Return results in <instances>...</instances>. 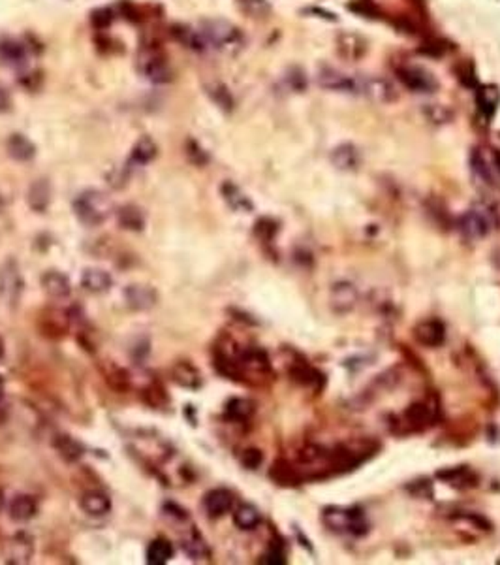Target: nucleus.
Wrapping results in <instances>:
<instances>
[{
    "label": "nucleus",
    "mask_w": 500,
    "mask_h": 565,
    "mask_svg": "<svg viewBox=\"0 0 500 565\" xmlns=\"http://www.w3.org/2000/svg\"><path fill=\"white\" fill-rule=\"evenodd\" d=\"M318 85L333 93H344L367 98L373 102H393L397 100V91L391 81L373 74H348L337 68L324 66L318 70Z\"/></svg>",
    "instance_id": "1"
},
{
    "label": "nucleus",
    "mask_w": 500,
    "mask_h": 565,
    "mask_svg": "<svg viewBox=\"0 0 500 565\" xmlns=\"http://www.w3.org/2000/svg\"><path fill=\"white\" fill-rule=\"evenodd\" d=\"M187 34L188 38L185 42L196 49L209 47V49L224 51V49H237L243 44V36L239 30L232 23L221 19L203 21L198 30H188Z\"/></svg>",
    "instance_id": "2"
},
{
    "label": "nucleus",
    "mask_w": 500,
    "mask_h": 565,
    "mask_svg": "<svg viewBox=\"0 0 500 565\" xmlns=\"http://www.w3.org/2000/svg\"><path fill=\"white\" fill-rule=\"evenodd\" d=\"M113 211V204L100 190H85L74 200V213L85 226H98Z\"/></svg>",
    "instance_id": "3"
},
{
    "label": "nucleus",
    "mask_w": 500,
    "mask_h": 565,
    "mask_svg": "<svg viewBox=\"0 0 500 565\" xmlns=\"http://www.w3.org/2000/svg\"><path fill=\"white\" fill-rule=\"evenodd\" d=\"M397 78L407 89L414 93H433L436 89V81L427 70L418 66L397 68Z\"/></svg>",
    "instance_id": "4"
},
{
    "label": "nucleus",
    "mask_w": 500,
    "mask_h": 565,
    "mask_svg": "<svg viewBox=\"0 0 500 565\" xmlns=\"http://www.w3.org/2000/svg\"><path fill=\"white\" fill-rule=\"evenodd\" d=\"M414 337L423 347H441L446 341V326L438 319H427L414 326Z\"/></svg>",
    "instance_id": "5"
},
{
    "label": "nucleus",
    "mask_w": 500,
    "mask_h": 565,
    "mask_svg": "<svg viewBox=\"0 0 500 565\" xmlns=\"http://www.w3.org/2000/svg\"><path fill=\"white\" fill-rule=\"evenodd\" d=\"M491 224L493 221H491V213L487 209L485 213H483V209H470L461 217V232L468 240H481L483 235H487Z\"/></svg>",
    "instance_id": "6"
},
{
    "label": "nucleus",
    "mask_w": 500,
    "mask_h": 565,
    "mask_svg": "<svg viewBox=\"0 0 500 565\" xmlns=\"http://www.w3.org/2000/svg\"><path fill=\"white\" fill-rule=\"evenodd\" d=\"M23 292V279L17 266L14 262H8L0 269V296L12 305H17Z\"/></svg>",
    "instance_id": "7"
},
{
    "label": "nucleus",
    "mask_w": 500,
    "mask_h": 565,
    "mask_svg": "<svg viewBox=\"0 0 500 565\" xmlns=\"http://www.w3.org/2000/svg\"><path fill=\"white\" fill-rule=\"evenodd\" d=\"M124 302L133 311H147L158 302V292L151 285H128L124 289Z\"/></svg>",
    "instance_id": "8"
},
{
    "label": "nucleus",
    "mask_w": 500,
    "mask_h": 565,
    "mask_svg": "<svg viewBox=\"0 0 500 565\" xmlns=\"http://www.w3.org/2000/svg\"><path fill=\"white\" fill-rule=\"evenodd\" d=\"M436 418V407L429 404V402H420V404L410 405L405 411V428L407 431H420L425 430L429 424H433Z\"/></svg>",
    "instance_id": "9"
},
{
    "label": "nucleus",
    "mask_w": 500,
    "mask_h": 565,
    "mask_svg": "<svg viewBox=\"0 0 500 565\" xmlns=\"http://www.w3.org/2000/svg\"><path fill=\"white\" fill-rule=\"evenodd\" d=\"M140 68L143 75L153 83H167V81H172V75H174L166 59L162 55L154 53V51L141 57Z\"/></svg>",
    "instance_id": "10"
},
{
    "label": "nucleus",
    "mask_w": 500,
    "mask_h": 565,
    "mask_svg": "<svg viewBox=\"0 0 500 565\" xmlns=\"http://www.w3.org/2000/svg\"><path fill=\"white\" fill-rule=\"evenodd\" d=\"M234 507V494L228 488H213L205 494L203 498V509H205L207 517L221 518L226 512L232 511Z\"/></svg>",
    "instance_id": "11"
},
{
    "label": "nucleus",
    "mask_w": 500,
    "mask_h": 565,
    "mask_svg": "<svg viewBox=\"0 0 500 565\" xmlns=\"http://www.w3.org/2000/svg\"><path fill=\"white\" fill-rule=\"evenodd\" d=\"M41 334L47 337H62L70 330V316L62 310H47L40 316Z\"/></svg>",
    "instance_id": "12"
},
{
    "label": "nucleus",
    "mask_w": 500,
    "mask_h": 565,
    "mask_svg": "<svg viewBox=\"0 0 500 565\" xmlns=\"http://www.w3.org/2000/svg\"><path fill=\"white\" fill-rule=\"evenodd\" d=\"M172 377H174L175 383L183 386V388H188V391H198L201 383H203L200 370L190 362L175 364L174 368H172Z\"/></svg>",
    "instance_id": "13"
},
{
    "label": "nucleus",
    "mask_w": 500,
    "mask_h": 565,
    "mask_svg": "<svg viewBox=\"0 0 500 565\" xmlns=\"http://www.w3.org/2000/svg\"><path fill=\"white\" fill-rule=\"evenodd\" d=\"M41 287L46 290L47 294L51 298H66L70 292H72V285H70V279H68L62 271H57V269H49L41 276Z\"/></svg>",
    "instance_id": "14"
},
{
    "label": "nucleus",
    "mask_w": 500,
    "mask_h": 565,
    "mask_svg": "<svg viewBox=\"0 0 500 565\" xmlns=\"http://www.w3.org/2000/svg\"><path fill=\"white\" fill-rule=\"evenodd\" d=\"M111 285H113V279L104 269L89 268L81 273V287L89 290V292H93V294L107 292V290L111 289Z\"/></svg>",
    "instance_id": "15"
},
{
    "label": "nucleus",
    "mask_w": 500,
    "mask_h": 565,
    "mask_svg": "<svg viewBox=\"0 0 500 565\" xmlns=\"http://www.w3.org/2000/svg\"><path fill=\"white\" fill-rule=\"evenodd\" d=\"M27 202L30 209H34L36 213L46 211L49 202H51V183L47 179H38L30 185L27 192Z\"/></svg>",
    "instance_id": "16"
},
{
    "label": "nucleus",
    "mask_w": 500,
    "mask_h": 565,
    "mask_svg": "<svg viewBox=\"0 0 500 565\" xmlns=\"http://www.w3.org/2000/svg\"><path fill=\"white\" fill-rule=\"evenodd\" d=\"M81 509L91 517H106L111 511V499L104 492H87L81 498Z\"/></svg>",
    "instance_id": "17"
},
{
    "label": "nucleus",
    "mask_w": 500,
    "mask_h": 565,
    "mask_svg": "<svg viewBox=\"0 0 500 565\" xmlns=\"http://www.w3.org/2000/svg\"><path fill=\"white\" fill-rule=\"evenodd\" d=\"M36 512H38V503L33 496H27V494L15 496L10 503V517L17 522H27L36 517Z\"/></svg>",
    "instance_id": "18"
},
{
    "label": "nucleus",
    "mask_w": 500,
    "mask_h": 565,
    "mask_svg": "<svg viewBox=\"0 0 500 565\" xmlns=\"http://www.w3.org/2000/svg\"><path fill=\"white\" fill-rule=\"evenodd\" d=\"M438 477H441L442 481H446L447 485L455 486V488H470V486H476V483H478L476 473H474L470 467H467V465L441 471Z\"/></svg>",
    "instance_id": "19"
},
{
    "label": "nucleus",
    "mask_w": 500,
    "mask_h": 565,
    "mask_svg": "<svg viewBox=\"0 0 500 565\" xmlns=\"http://www.w3.org/2000/svg\"><path fill=\"white\" fill-rule=\"evenodd\" d=\"M331 300H333L335 310L339 311V313H344V311H350L355 305L358 292H355V289H353L350 282H339L331 290Z\"/></svg>",
    "instance_id": "20"
},
{
    "label": "nucleus",
    "mask_w": 500,
    "mask_h": 565,
    "mask_svg": "<svg viewBox=\"0 0 500 565\" xmlns=\"http://www.w3.org/2000/svg\"><path fill=\"white\" fill-rule=\"evenodd\" d=\"M331 161L339 170H355L360 166V151L352 143H342L331 153Z\"/></svg>",
    "instance_id": "21"
},
{
    "label": "nucleus",
    "mask_w": 500,
    "mask_h": 565,
    "mask_svg": "<svg viewBox=\"0 0 500 565\" xmlns=\"http://www.w3.org/2000/svg\"><path fill=\"white\" fill-rule=\"evenodd\" d=\"M33 556V541L25 533L15 535L10 541V550H8V559L14 564H27Z\"/></svg>",
    "instance_id": "22"
},
{
    "label": "nucleus",
    "mask_w": 500,
    "mask_h": 565,
    "mask_svg": "<svg viewBox=\"0 0 500 565\" xmlns=\"http://www.w3.org/2000/svg\"><path fill=\"white\" fill-rule=\"evenodd\" d=\"M234 522L239 530H245V532H250V530H256L261 522V514L260 511L250 503H243L239 505L234 512Z\"/></svg>",
    "instance_id": "23"
},
{
    "label": "nucleus",
    "mask_w": 500,
    "mask_h": 565,
    "mask_svg": "<svg viewBox=\"0 0 500 565\" xmlns=\"http://www.w3.org/2000/svg\"><path fill=\"white\" fill-rule=\"evenodd\" d=\"M8 155L21 162L30 161L36 155V147H34L33 141L27 140L25 136L14 134L10 136V140H8Z\"/></svg>",
    "instance_id": "24"
},
{
    "label": "nucleus",
    "mask_w": 500,
    "mask_h": 565,
    "mask_svg": "<svg viewBox=\"0 0 500 565\" xmlns=\"http://www.w3.org/2000/svg\"><path fill=\"white\" fill-rule=\"evenodd\" d=\"M158 153V147L149 136H143L138 140V143L133 145L132 155H130V164H136V166H145L149 162L153 161L154 156Z\"/></svg>",
    "instance_id": "25"
},
{
    "label": "nucleus",
    "mask_w": 500,
    "mask_h": 565,
    "mask_svg": "<svg viewBox=\"0 0 500 565\" xmlns=\"http://www.w3.org/2000/svg\"><path fill=\"white\" fill-rule=\"evenodd\" d=\"M117 219L122 228L132 230V232H140L145 226V215L138 206H122L117 211Z\"/></svg>",
    "instance_id": "26"
},
{
    "label": "nucleus",
    "mask_w": 500,
    "mask_h": 565,
    "mask_svg": "<svg viewBox=\"0 0 500 565\" xmlns=\"http://www.w3.org/2000/svg\"><path fill=\"white\" fill-rule=\"evenodd\" d=\"M174 545L167 539H154L147 548V564L164 565L174 558Z\"/></svg>",
    "instance_id": "27"
},
{
    "label": "nucleus",
    "mask_w": 500,
    "mask_h": 565,
    "mask_svg": "<svg viewBox=\"0 0 500 565\" xmlns=\"http://www.w3.org/2000/svg\"><path fill=\"white\" fill-rule=\"evenodd\" d=\"M55 449L66 462H75L85 454V447L77 441V439L70 438V436H57L55 439Z\"/></svg>",
    "instance_id": "28"
},
{
    "label": "nucleus",
    "mask_w": 500,
    "mask_h": 565,
    "mask_svg": "<svg viewBox=\"0 0 500 565\" xmlns=\"http://www.w3.org/2000/svg\"><path fill=\"white\" fill-rule=\"evenodd\" d=\"M254 415V404L247 397H232L226 404V417L235 422H243Z\"/></svg>",
    "instance_id": "29"
},
{
    "label": "nucleus",
    "mask_w": 500,
    "mask_h": 565,
    "mask_svg": "<svg viewBox=\"0 0 500 565\" xmlns=\"http://www.w3.org/2000/svg\"><path fill=\"white\" fill-rule=\"evenodd\" d=\"M0 62L6 66H21L25 64V49L17 42L6 40L0 44Z\"/></svg>",
    "instance_id": "30"
},
{
    "label": "nucleus",
    "mask_w": 500,
    "mask_h": 565,
    "mask_svg": "<svg viewBox=\"0 0 500 565\" xmlns=\"http://www.w3.org/2000/svg\"><path fill=\"white\" fill-rule=\"evenodd\" d=\"M183 550L187 552V556L190 559H203L209 558V546L205 545V541L201 539L198 532H192L185 541H183Z\"/></svg>",
    "instance_id": "31"
},
{
    "label": "nucleus",
    "mask_w": 500,
    "mask_h": 565,
    "mask_svg": "<svg viewBox=\"0 0 500 565\" xmlns=\"http://www.w3.org/2000/svg\"><path fill=\"white\" fill-rule=\"evenodd\" d=\"M106 383L109 384V388H113L115 392H128L130 391V375L124 368H111L106 371Z\"/></svg>",
    "instance_id": "32"
},
{
    "label": "nucleus",
    "mask_w": 500,
    "mask_h": 565,
    "mask_svg": "<svg viewBox=\"0 0 500 565\" xmlns=\"http://www.w3.org/2000/svg\"><path fill=\"white\" fill-rule=\"evenodd\" d=\"M222 195H224V198L228 200V204L232 206L234 209H239V211H248V209L252 208V204L248 202V198L243 192H241L239 188L235 187V185H232V183H226L224 187H222Z\"/></svg>",
    "instance_id": "33"
},
{
    "label": "nucleus",
    "mask_w": 500,
    "mask_h": 565,
    "mask_svg": "<svg viewBox=\"0 0 500 565\" xmlns=\"http://www.w3.org/2000/svg\"><path fill=\"white\" fill-rule=\"evenodd\" d=\"M290 373H292V377H294L295 381L301 384H314L318 383V377H320V373L314 370V368H311L308 364H295L294 368L290 370Z\"/></svg>",
    "instance_id": "34"
},
{
    "label": "nucleus",
    "mask_w": 500,
    "mask_h": 565,
    "mask_svg": "<svg viewBox=\"0 0 500 565\" xmlns=\"http://www.w3.org/2000/svg\"><path fill=\"white\" fill-rule=\"evenodd\" d=\"M207 93L211 94V98H213V100L216 102L222 109H232V106H234V98H232V94H230V91H228L224 85H221V83L209 85V87H207Z\"/></svg>",
    "instance_id": "35"
},
{
    "label": "nucleus",
    "mask_w": 500,
    "mask_h": 565,
    "mask_svg": "<svg viewBox=\"0 0 500 565\" xmlns=\"http://www.w3.org/2000/svg\"><path fill=\"white\" fill-rule=\"evenodd\" d=\"M470 164H472L474 172L480 175L483 181L489 183V185H493V174H491V170L487 166L485 159L481 156L480 151H474L472 156H470Z\"/></svg>",
    "instance_id": "36"
},
{
    "label": "nucleus",
    "mask_w": 500,
    "mask_h": 565,
    "mask_svg": "<svg viewBox=\"0 0 500 565\" xmlns=\"http://www.w3.org/2000/svg\"><path fill=\"white\" fill-rule=\"evenodd\" d=\"M263 462V454L258 449H247L241 454V464L245 465L247 469H258Z\"/></svg>",
    "instance_id": "37"
},
{
    "label": "nucleus",
    "mask_w": 500,
    "mask_h": 565,
    "mask_svg": "<svg viewBox=\"0 0 500 565\" xmlns=\"http://www.w3.org/2000/svg\"><path fill=\"white\" fill-rule=\"evenodd\" d=\"M256 232H258V235H260L261 240L271 242L275 232H277V224H275L271 219H261V221H258V224H256Z\"/></svg>",
    "instance_id": "38"
},
{
    "label": "nucleus",
    "mask_w": 500,
    "mask_h": 565,
    "mask_svg": "<svg viewBox=\"0 0 500 565\" xmlns=\"http://www.w3.org/2000/svg\"><path fill=\"white\" fill-rule=\"evenodd\" d=\"M243 6L252 15H266L271 10L266 0H243Z\"/></svg>",
    "instance_id": "39"
},
{
    "label": "nucleus",
    "mask_w": 500,
    "mask_h": 565,
    "mask_svg": "<svg viewBox=\"0 0 500 565\" xmlns=\"http://www.w3.org/2000/svg\"><path fill=\"white\" fill-rule=\"evenodd\" d=\"M425 114L429 115V119L434 123H447L452 119V114L444 109L442 106H436V104H431L429 108L425 109Z\"/></svg>",
    "instance_id": "40"
},
{
    "label": "nucleus",
    "mask_w": 500,
    "mask_h": 565,
    "mask_svg": "<svg viewBox=\"0 0 500 565\" xmlns=\"http://www.w3.org/2000/svg\"><path fill=\"white\" fill-rule=\"evenodd\" d=\"M145 394H147V404L151 405H162L164 402H166V391L164 388H160L158 384H153V386H149L147 391H145Z\"/></svg>",
    "instance_id": "41"
},
{
    "label": "nucleus",
    "mask_w": 500,
    "mask_h": 565,
    "mask_svg": "<svg viewBox=\"0 0 500 565\" xmlns=\"http://www.w3.org/2000/svg\"><path fill=\"white\" fill-rule=\"evenodd\" d=\"M260 562H261V564H277V565L286 564V559H284V554H282V552H280V550L267 552L266 556H263V558H261Z\"/></svg>",
    "instance_id": "42"
},
{
    "label": "nucleus",
    "mask_w": 500,
    "mask_h": 565,
    "mask_svg": "<svg viewBox=\"0 0 500 565\" xmlns=\"http://www.w3.org/2000/svg\"><path fill=\"white\" fill-rule=\"evenodd\" d=\"M10 109V93L0 85V114H4Z\"/></svg>",
    "instance_id": "43"
},
{
    "label": "nucleus",
    "mask_w": 500,
    "mask_h": 565,
    "mask_svg": "<svg viewBox=\"0 0 500 565\" xmlns=\"http://www.w3.org/2000/svg\"><path fill=\"white\" fill-rule=\"evenodd\" d=\"M4 357V343H2V339H0V358Z\"/></svg>",
    "instance_id": "44"
},
{
    "label": "nucleus",
    "mask_w": 500,
    "mask_h": 565,
    "mask_svg": "<svg viewBox=\"0 0 500 565\" xmlns=\"http://www.w3.org/2000/svg\"><path fill=\"white\" fill-rule=\"evenodd\" d=\"M494 161H497V166H499V170H500V153H497V155H494Z\"/></svg>",
    "instance_id": "45"
},
{
    "label": "nucleus",
    "mask_w": 500,
    "mask_h": 565,
    "mask_svg": "<svg viewBox=\"0 0 500 565\" xmlns=\"http://www.w3.org/2000/svg\"><path fill=\"white\" fill-rule=\"evenodd\" d=\"M2 209H4V200H2V196H0V213H2Z\"/></svg>",
    "instance_id": "46"
},
{
    "label": "nucleus",
    "mask_w": 500,
    "mask_h": 565,
    "mask_svg": "<svg viewBox=\"0 0 500 565\" xmlns=\"http://www.w3.org/2000/svg\"><path fill=\"white\" fill-rule=\"evenodd\" d=\"M0 396H2V383H0Z\"/></svg>",
    "instance_id": "47"
},
{
    "label": "nucleus",
    "mask_w": 500,
    "mask_h": 565,
    "mask_svg": "<svg viewBox=\"0 0 500 565\" xmlns=\"http://www.w3.org/2000/svg\"><path fill=\"white\" fill-rule=\"evenodd\" d=\"M0 503H2V494H0Z\"/></svg>",
    "instance_id": "48"
}]
</instances>
